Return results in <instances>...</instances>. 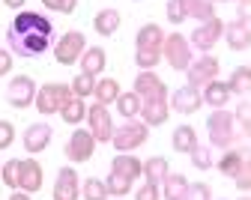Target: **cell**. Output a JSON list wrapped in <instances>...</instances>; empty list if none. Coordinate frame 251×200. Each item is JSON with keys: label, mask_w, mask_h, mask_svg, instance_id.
Returning <instances> with one entry per match:
<instances>
[{"label": "cell", "mask_w": 251, "mask_h": 200, "mask_svg": "<svg viewBox=\"0 0 251 200\" xmlns=\"http://www.w3.org/2000/svg\"><path fill=\"white\" fill-rule=\"evenodd\" d=\"M6 42H9V51L12 54H21V57H39L51 48L54 42V24L48 15L42 12H30V9H21L9 30H6Z\"/></svg>", "instance_id": "cell-1"}, {"label": "cell", "mask_w": 251, "mask_h": 200, "mask_svg": "<svg viewBox=\"0 0 251 200\" xmlns=\"http://www.w3.org/2000/svg\"><path fill=\"white\" fill-rule=\"evenodd\" d=\"M206 131H209V144L218 147V150H230L236 144V138H242L239 131H236V120L230 111L225 108H215L206 120Z\"/></svg>", "instance_id": "cell-2"}, {"label": "cell", "mask_w": 251, "mask_h": 200, "mask_svg": "<svg viewBox=\"0 0 251 200\" xmlns=\"http://www.w3.org/2000/svg\"><path fill=\"white\" fill-rule=\"evenodd\" d=\"M69 99H72V87H69V84L51 81V84H42V87L36 90L33 105H36V111H39L42 117H51V114H60V108L66 105Z\"/></svg>", "instance_id": "cell-3"}, {"label": "cell", "mask_w": 251, "mask_h": 200, "mask_svg": "<svg viewBox=\"0 0 251 200\" xmlns=\"http://www.w3.org/2000/svg\"><path fill=\"white\" fill-rule=\"evenodd\" d=\"M147 138H150V125H144V123H138V120H126V125L114 128L111 144H114V150H120V152H132V150L144 147Z\"/></svg>", "instance_id": "cell-4"}, {"label": "cell", "mask_w": 251, "mask_h": 200, "mask_svg": "<svg viewBox=\"0 0 251 200\" xmlns=\"http://www.w3.org/2000/svg\"><path fill=\"white\" fill-rule=\"evenodd\" d=\"M162 57L168 60V66H171V69H176V72H185L188 63L195 60L192 45H188V39L182 36V33H171V36H165V42H162Z\"/></svg>", "instance_id": "cell-5"}, {"label": "cell", "mask_w": 251, "mask_h": 200, "mask_svg": "<svg viewBox=\"0 0 251 200\" xmlns=\"http://www.w3.org/2000/svg\"><path fill=\"white\" fill-rule=\"evenodd\" d=\"M84 48H87L84 33L81 30H69V33H63V36L54 42V57H57L60 66H72V63L81 60Z\"/></svg>", "instance_id": "cell-6"}, {"label": "cell", "mask_w": 251, "mask_h": 200, "mask_svg": "<svg viewBox=\"0 0 251 200\" xmlns=\"http://www.w3.org/2000/svg\"><path fill=\"white\" fill-rule=\"evenodd\" d=\"M87 123H90V135H93V141L96 144H108L111 141V135H114V120H111V111H108V105H90L87 108Z\"/></svg>", "instance_id": "cell-7"}, {"label": "cell", "mask_w": 251, "mask_h": 200, "mask_svg": "<svg viewBox=\"0 0 251 200\" xmlns=\"http://www.w3.org/2000/svg\"><path fill=\"white\" fill-rule=\"evenodd\" d=\"M222 33H225V21L215 15V18H209V21H201V24H198V30L192 33L188 45L198 48L201 54H209V51L215 48V42L222 39Z\"/></svg>", "instance_id": "cell-8"}, {"label": "cell", "mask_w": 251, "mask_h": 200, "mask_svg": "<svg viewBox=\"0 0 251 200\" xmlns=\"http://www.w3.org/2000/svg\"><path fill=\"white\" fill-rule=\"evenodd\" d=\"M218 69H222V66H218V57H212V54H201L198 60H192L188 63V87H206L209 81H215L218 78Z\"/></svg>", "instance_id": "cell-9"}, {"label": "cell", "mask_w": 251, "mask_h": 200, "mask_svg": "<svg viewBox=\"0 0 251 200\" xmlns=\"http://www.w3.org/2000/svg\"><path fill=\"white\" fill-rule=\"evenodd\" d=\"M6 99H9V105L18 108V111L30 108V105H33V99H36V81L30 78V75L12 78L9 87H6Z\"/></svg>", "instance_id": "cell-10"}, {"label": "cell", "mask_w": 251, "mask_h": 200, "mask_svg": "<svg viewBox=\"0 0 251 200\" xmlns=\"http://www.w3.org/2000/svg\"><path fill=\"white\" fill-rule=\"evenodd\" d=\"M66 158L69 161H75V164H81V161H90L93 158V152H96V141H93V135L87 128H75L72 131V138L66 141Z\"/></svg>", "instance_id": "cell-11"}, {"label": "cell", "mask_w": 251, "mask_h": 200, "mask_svg": "<svg viewBox=\"0 0 251 200\" xmlns=\"http://www.w3.org/2000/svg\"><path fill=\"white\" fill-rule=\"evenodd\" d=\"M135 93L141 96V102H150V99H168L165 81L155 75L152 69H144V72L135 78Z\"/></svg>", "instance_id": "cell-12"}, {"label": "cell", "mask_w": 251, "mask_h": 200, "mask_svg": "<svg viewBox=\"0 0 251 200\" xmlns=\"http://www.w3.org/2000/svg\"><path fill=\"white\" fill-rule=\"evenodd\" d=\"M81 197V179L75 168H60L54 179V200H78Z\"/></svg>", "instance_id": "cell-13"}, {"label": "cell", "mask_w": 251, "mask_h": 200, "mask_svg": "<svg viewBox=\"0 0 251 200\" xmlns=\"http://www.w3.org/2000/svg\"><path fill=\"white\" fill-rule=\"evenodd\" d=\"M42 188V164L36 158H18V191L33 194Z\"/></svg>", "instance_id": "cell-14"}, {"label": "cell", "mask_w": 251, "mask_h": 200, "mask_svg": "<svg viewBox=\"0 0 251 200\" xmlns=\"http://www.w3.org/2000/svg\"><path fill=\"white\" fill-rule=\"evenodd\" d=\"M171 111H176V114H195V111H201V105H203V99H201V90L198 87H179V90H174L171 93Z\"/></svg>", "instance_id": "cell-15"}, {"label": "cell", "mask_w": 251, "mask_h": 200, "mask_svg": "<svg viewBox=\"0 0 251 200\" xmlns=\"http://www.w3.org/2000/svg\"><path fill=\"white\" fill-rule=\"evenodd\" d=\"M51 138H54V128H51L48 123H33V125L24 128V150H27L30 155H36V152L48 150Z\"/></svg>", "instance_id": "cell-16"}, {"label": "cell", "mask_w": 251, "mask_h": 200, "mask_svg": "<svg viewBox=\"0 0 251 200\" xmlns=\"http://www.w3.org/2000/svg\"><path fill=\"white\" fill-rule=\"evenodd\" d=\"M168 117H171L168 99H150V102H141V123L144 125H165Z\"/></svg>", "instance_id": "cell-17"}, {"label": "cell", "mask_w": 251, "mask_h": 200, "mask_svg": "<svg viewBox=\"0 0 251 200\" xmlns=\"http://www.w3.org/2000/svg\"><path fill=\"white\" fill-rule=\"evenodd\" d=\"M222 39H227V48L245 51V48H251V27H248L245 21H227Z\"/></svg>", "instance_id": "cell-18"}, {"label": "cell", "mask_w": 251, "mask_h": 200, "mask_svg": "<svg viewBox=\"0 0 251 200\" xmlns=\"http://www.w3.org/2000/svg\"><path fill=\"white\" fill-rule=\"evenodd\" d=\"M81 75H90V78H96V75H102L105 72V63H108V57H105V48H99V45H93V48H84V54H81Z\"/></svg>", "instance_id": "cell-19"}, {"label": "cell", "mask_w": 251, "mask_h": 200, "mask_svg": "<svg viewBox=\"0 0 251 200\" xmlns=\"http://www.w3.org/2000/svg\"><path fill=\"white\" fill-rule=\"evenodd\" d=\"M162 42H165V30L159 24H144L135 36V45L144 51H162Z\"/></svg>", "instance_id": "cell-20"}, {"label": "cell", "mask_w": 251, "mask_h": 200, "mask_svg": "<svg viewBox=\"0 0 251 200\" xmlns=\"http://www.w3.org/2000/svg\"><path fill=\"white\" fill-rule=\"evenodd\" d=\"M201 90H203V93H201V99H203V102H206L212 111H215V108H225V105H227V99H230L227 84H225V81H218V78H215V81H209V84H206V87H201Z\"/></svg>", "instance_id": "cell-21"}, {"label": "cell", "mask_w": 251, "mask_h": 200, "mask_svg": "<svg viewBox=\"0 0 251 200\" xmlns=\"http://www.w3.org/2000/svg\"><path fill=\"white\" fill-rule=\"evenodd\" d=\"M141 164H144V161L135 158L132 152H117L114 161H111V171H114V174H123V176H129V179L135 182V179L141 176Z\"/></svg>", "instance_id": "cell-22"}, {"label": "cell", "mask_w": 251, "mask_h": 200, "mask_svg": "<svg viewBox=\"0 0 251 200\" xmlns=\"http://www.w3.org/2000/svg\"><path fill=\"white\" fill-rule=\"evenodd\" d=\"M159 188H162V197H165V200H185L188 179H185L182 174H168V176L159 182Z\"/></svg>", "instance_id": "cell-23"}, {"label": "cell", "mask_w": 251, "mask_h": 200, "mask_svg": "<svg viewBox=\"0 0 251 200\" xmlns=\"http://www.w3.org/2000/svg\"><path fill=\"white\" fill-rule=\"evenodd\" d=\"M168 174H171V164L165 155H152L141 164V176H147V182H162Z\"/></svg>", "instance_id": "cell-24"}, {"label": "cell", "mask_w": 251, "mask_h": 200, "mask_svg": "<svg viewBox=\"0 0 251 200\" xmlns=\"http://www.w3.org/2000/svg\"><path fill=\"white\" fill-rule=\"evenodd\" d=\"M179 3L185 9V18H195L198 24L215 18V3L212 0H179Z\"/></svg>", "instance_id": "cell-25"}, {"label": "cell", "mask_w": 251, "mask_h": 200, "mask_svg": "<svg viewBox=\"0 0 251 200\" xmlns=\"http://www.w3.org/2000/svg\"><path fill=\"white\" fill-rule=\"evenodd\" d=\"M120 12L117 9H102V12H96V18H93V27H96V33L99 36H114V33L120 30Z\"/></svg>", "instance_id": "cell-26"}, {"label": "cell", "mask_w": 251, "mask_h": 200, "mask_svg": "<svg viewBox=\"0 0 251 200\" xmlns=\"http://www.w3.org/2000/svg\"><path fill=\"white\" fill-rule=\"evenodd\" d=\"M225 84H227L230 96H239V99H245V96L251 93V69H248V66H239V69H233V75H230Z\"/></svg>", "instance_id": "cell-27"}, {"label": "cell", "mask_w": 251, "mask_h": 200, "mask_svg": "<svg viewBox=\"0 0 251 200\" xmlns=\"http://www.w3.org/2000/svg\"><path fill=\"white\" fill-rule=\"evenodd\" d=\"M195 147H198V131H195L192 125H176V128H174V150L188 155Z\"/></svg>", "instance_id": "cell-28"}, {"label": "cell", "mask_w": 251, "mask_h": 200, "mask_svg": "<svg viewBox=\"0 0 251 200\" xmlns=\"http://www.w3.org/2000/svg\"><path fill=\"white\" fill-rule=\"evenodd\" d=\"M93 96H96L99 105H114L117 96H120L117 78H102V81H96V87H93Z\"/></svg>", "instance_id": "cell-29"}, {"label": "cell", "mask_w": 251, "mask_h": 200, "mask_svg": "<svg viewBox=\"0 0 251 200\" xmlns=\"http://www.w3.org/2000/svg\"><path fill=\"white\" fill-rule=\"evenodd\" d=\"M60 117H63V123H66V125H78V123L87 117V105H84V99L72 96L69 102L60 108Z\"/></svg>", "instance_id": "cell-30"}, {"label": "cell", "mask_w": 251, "mask_h": 200, "mask_svg": "<svg viewBox=\"0 0 251 200\" xmlns=\"http://www.w3.org/2000/svg\"><path fill=\"white\" fill-rule=\"evenodd\" d=\"M242 161H245V152L242 150H225V155L218 158V171L233 179L239 174V168H242Z\"/></svg>", "instance_id": "cell-31"}, {"label": "cell", "mask_w": 251, "mask_h": 200, "mask_svg": "<svg viewBox=\"0 0 251 200\" xmlns=\"http://www.w3.org/2000/svg\"><path fill=\"white\" fill-rule=\"evenodd\" d=\"M114 105H117V111H120L126 120H135V117L141 114V96H138L135 90H132V93H120Z\"/></svg>", "instance_id": "cell-32"}, {"label": "cell", "mask_w": 251, "mask_h": 200, "mask_svg": "<svg viewBox=\"0 0 251 200\" xmlns=\"http://www.w3.org/2000/svg\"><path fill=\"white\" fill-rule=\"evenodd\" d=\"M105 188H108V194H114V197H126V194L132 191V179L111 171V174H108V179H105Z\"/></svg>", "instance_id": "cell-33"}, {"label": "cell", "mask_w": 251, "mask_h": 200, "mask_svg": "<svg viewBox=\"0 0 251 200\" xmlns=\"http://www.w3.org/2000/svg\"><path fill=\"white\" fill-rule=\"evenodd\" d=\"M245 99H248V96H245ZM245 99L236 105V114H233V120H236V125H239L236 131H239L242 138L251 135V102H245Z\"/></svg>", "instance_id": "cell-34"}, {"label": "cell", "mask_w": 251, "mask_h": 200, "mask_svg": "<svg viewBox=\"0 0 251 200\" xmlns=\"http://www.w3.org/2000/svg\"><path fill=\"white\" fill-rule=\"evenodd\" d=\"M81 194H84V200H108V188H105V182H102V179H96V176L84 179Z\"/></svg>", "instance_id": "cell-35"}, {"label": "cell", "mask_w": 251, "mask_h": 200, "mask_svg": "<svg viewBox=\"0 0 251 200\" xmlns=\"http://www.w3.org/2000/svg\"><path fill=\"white\" fill-rule=\"evenodd\" d=\"M188 155H192V164H195L198 171H209L212 164H215V158H212V150H209V147H201V144H198L192 152H188Z\"/></svg>", "instance_id": "cell-36"}, {"label": "cell", "mask_w": 251, "mask_h": 200, "mask_svg": "<svg viewBox=\"0 0 251 200\" xmlns=\"http://www.w3.org/2000/svg\"><path fill=\"white\" fill-rule=\"evenodd\" d=\"M0 179H3L6 188L18 191V158H9L6 164H0Z\"/></svg>", "instance_id": "cell-37"}, {"label": "cell", "mask_w": 251, "mask_h": 200, "mask_svg": "<svg viewBox=\"0 0 251 200\" xmlns=\"http://www.w3.org/2000/svg\"><path fill=\"white\" fill-rule=\"evenodd\" d=\"M135 63H138V69H141V72H144V69H155V66L162 63V51H144V48H138Z\"/></svg>", "instance_id": "cell-38"}, {"label": "cell", "mask_w": 251, "mask_h": 200, "mask_svg": "<svg viewBox=\"0 0 251 200\" xmlns=\"http://www.w3.org/2000/svg\"><path fill=\"white\" fill-rule=\"evenodd\" d=\"M72 96H78V99H87V96H93V87H96V78H90V75H78L72 84Z\"/></svg>", "instance_id": "cell-39"}, {"label": "cell", "mask_w": 251, "mask_h": 200, "mask_svg": "<svg viewBox=\"0 0 251 200\" xmlns=\"http://www.w3.org/2000/svg\"><path fill=\"white\" fill-rule=\"evenodd\" d=\"M185 200H212V188L206 182H188Z\"/></svg>", "instance_id": "cell-40"}, {"label": "cell", "mask_w": 251, "mask_h": 200, "mask_svg": "<svg viewBox=\"0 0 251 200\" xmlns=\"http://www.w3.org/2000/svg\"><path fill=\"white\" fill-rule=\"evenodd\" d=\"M233 182H236V188L245 194L248 188H251V158L245 155V161H242V168H239V174L233 176Z\"/></svg>", "instance_id": "cell-41"}, {"label": "cell", "mask_w": 251, "mask_h": 200, "mask_svg": "<svg viewBox=\"0 0 251 200\" xmlns=\"http://www.w3.org/2000/svg\"><path fill=\"white\" fill-rule=\"evenodd\" d=\"M159 197H162L159 182H144V185L135 191V200H159Z\"/></svg>", "instance_id": "cell-42"}, {"label": "cell", "mask_w": 251, "mask_h": 200, "mask_svg": "<svg viewBox=\"0 0 251 200\" xmlns=\"http://www.w3.org/2000/svg\"><path fill=\"white\" fill-rule=\"evenodd\" d=\"M45 9H54V12H63V15H72L75 12V0H42Z\"/></svg>", "instance_id": "cell-43"}, {"label": "cell", "mask_w": 251, "mask_h": 200, "mask_svg": "<svg viewBox=\"0 0 251 200\" xmlns=\"http://www.w3.org/2000/svg\"><path fill=\"white\" fill-rule=\"evenodd\" d=\"M12 141H15V125L9 120H0V150L12 147Z\"/></svg>", "instance_id": "cell-44"}, {"label": "cell", "mask_w": 251, "mask_h": 200, "mask_svg": "<svg viewBox=\"0 0 251 200\" xmlns=\"http://www.w3.org/2000/svg\"><path fill=\"white\" fill-rule=\"evenodd\" d=\"M168 21L171 24H182L185 21V9H182L179 0H168Z\"/></svg>", "instance_id": "cell-45"}, {"label": "cell", "mask_w": 251, "mask_h": 200, "mask_svg": "<svg viewBox=\"0 0 251 200\" xmlns=\"http://www.w3.org/2000/svg\"><path fill=\"white\" fill-rule=\"evenodd\" d=\"M12 72V51L0 48V75H9Z\"/></svg>", "instance_id": "cell-46"}, {"label": "cell", "mask_w": 251, "mask_h": 200, "mask_svg": "<svg viewBox=\"0 0 251 200\" xmlns=\"http://www.w3.org/2000/svg\"><path fill=\"white\" fill-rule=\"evenodd\" d=\"M3 3H6V6H9V9H21V6H24V3H27V0H3Z\"/></svg>", "instance_id": "cell-47"}, {"label": "cell", "mask_w": 251, "mask_h": 200, "mask_svg": "<svg viewBox=\"0 0 251 200\" xmlns=\"http://www.w3.org/2000/svg\"><path fill=\"white\" fill-rule=\"evenodd\" d=\"M9 200H30V197H27L24 191H12V197H9Z\"/></svg>", "instance_id": "cell-48"}, {"label": "cell", "mask_w": 251, "mask_h": 200, "mask_svg": "<svg viewBox=\"0 0 251 200\" xmlns=\"http://www.w3.org/2000/svg\"><path fill=\"white\" fill-rule=\"evenodd\" d=\"M212 3H215V0H212ZM218 3H227V0H218Z\"/></svg>", "instance_id": "cell-49"}, {"label": "cell", "mask_w": 251, "mask_h": 200, "mask_svg": "<svg viewBox=\"0 0 251 200\" xmlns=\"http://www.w3.org/2000/svg\"><path fill=\"white\" fill-rule=\"evenodd\" d=\"M239 200H251V197H239Z\"/></svg>", "instance_id": "cell-50"}]
</instances>
